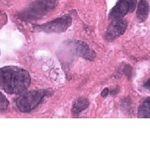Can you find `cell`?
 <instances>
[{"instance_id":"cell-1","label":"cell","mask_w":150,"mask_h":150,"mask_svg":"<svg viewBox=\"0 0 150 150\" xmlns=\"http://www.w3.org/2000/svg\"><path fill=\"white\" fill-rule=\"evenodd\" d=\"M31 78L27 70L16 66L0 69V89L10 94H20L30 85Z\"/></svg>"},{"instance_id":"cell-2","label":"cell","mask_w":150,"mask_h":150,"mask_svg":"<svg viewBox=\"0 0 150 150\" xmlns=\"http://www.w3.org/2000/svg\"><path fill=\"white\" fill-rule=\"evenodd\" d=\"M57 4V0H35L26 9L18 13V17L24 21L41 19L43 16L54 10Z\"/></svg>"},{"instance_id":"cell-3","label":"cell","mask_w":150,"mask_h":150,"mask_svg":"<svg viewBox=\"0 0 150 150\" xmlns=\"http://www.w3.org/2000/svg\"><path fill=\"white\" fill-rule=\"evenodd\" d=\"M50 94L51 92L45 89L23 92L15 100V104L20 112H29L41 104L44 98Z\"/></svg>"},{"instance_id":"cell-4","label":"cell","mask_w":150,"mask_h":150,"mask_svg":"<svg viewBox=\"0 0 150 150\" xmlns=\"http://www.w3.org/2000/svg\"><path fill=\"white\" fill-rule=\"evenodd\" d=\"M72 23L71 17L65 15L53 21L46 23L44 24L34 27L36 31L45 33H63L65 32Z\"/></svg>"},{"instance_id":"cell-5","label":"cell","mask_w":150,"mask_h":150,"mask_svg":"<svg viewBox=\"0 0 150 150\" xmlns=\"http://www.w3.org/2000/svg\"><path fill=\"white\" fill-rule=\"evenodd\" d=\"M137 7V0H118L116 5L112 8L108 18L111 20L121 19L128 13H133Z\"/></svg>"},{"instance_id":"cell-6","label":"cell","mask_w":150,"mask_h":150,"mask_svg":"<svg viewBox=\"0 0 150 150\" xmlns=\"http://www.w3.org/2000/svg\"><path fill=\"white\" fill-rule=\"evenodd\" d=\"M127 27H128V23L123 18L112 20L104 34V38L107 41H112L118 38L124 33L127 29Z\"/></svg>"},{"instance_id":"cell-7","label":"cell","mask_w":150,"mask_h":150,"mask_svg":"<svg viewBox=\"0 0 150 150\" xmlns=\"http://www.w3.org/2000/svg\"><path fill=\"white\" fill-rule=\"evenodd\" d=\"M76 51H77V54H79L83 59L92 60L95 58L94 52L88 47V45L87 43H83V42H77Z\"/></svg>"},{"instance_id":"cell-8","label":"cell","mask_w":150,"mask_h":150,"mask_svg":"<svg viewBox=\"0 0 150 150\" xmlns=\"http://www.w3.org/2000/svg\"><path fill=\"white\" fill-rule=\"evenodd\" d=\"M137 18L140 22H144L147 19L149 12V6L147 0H139V4H137Z\"/></svg>"},{"instance_id":"cell-9","label":"cell","mask_w":150,"mask_h":150,"mask_svg":"<svg viewBox=\"0 0 150 150\" xmlns=\"http://www.w3.org/2000/svg\"><path fill=\"white\" fill-rule=\"evenodd\" d=\"M88 105H89V102L87 98H78L77 100H75V102L73 104L72 112L74 114H79L82 111L85 110L88 107Z\"/></svg>"},{"instance_id":"cell-10","label":"cell","mask_w":150,"mask_h":150,"mask_svg":"<svg viewBox=\"0 0 150 150\" xmlns=\"http://www.w3.org/2000/svg\"><path fill=\"white\" fill-rule=\"evenodd\" d=\"M139 117L144 118H149L150 117V99L146 98L139 108Z\"/></svg>"},{"instance_id":"cell-11","label":"cell","mask_w":150,"mask_h":150,"mask_svg":"<svg viewBox=\"0 0 150 150\" xmlns=\"http://www.w3.org/2000/svg\"><path fill=\"white\" fill-rule=\"evenodd\" d=\"M8 106V100L7 99L5 95L2 92H0V111L5 110Z\"/></svg>"},{"instance_id":"cell-12","label":"cell","mask_w":150,"mask_h":150,"mask_svg":"<svg viewBox=\"0 0 150 150\" xmlns=\"http://www.w3.org/2000/svg\"><path fill=\"white\" fill-rule=\"evenodd\" d=\"M109 93V90H108V88H104L102 92V97H106Z\"/></svg>"},{"instance_id":"cell-13","label":"cell","mask_w":150,"mask_h":150,"mask_svg":"<svg viewBox=\"0 0 150 150\" xmlns=\"http://www.w3.org/2000/svg\"><path fill=\"white\" fill-rule=\"evenodd\" d=\"M149 79L147 81V83H146V84L144 85V87H146V88H149Z\"/></svg>"}]
</instances>
